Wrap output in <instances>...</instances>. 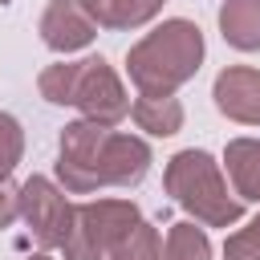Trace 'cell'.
Segmentation results:
<instances>
[{
  "label": "cell",
  "mask_w": 260,
  "mask_h": 260,
  "mask_svg": "<svg viewBox=\"0 0 260 260\" xmlns=\"http://www.w3.org/2000/svg\"><path fill=\"white\" fill-rule=\"evenodd\" d=\"M207 45L195 20L171 16L154 24L126 53V77L138 93H179L203 65Z\"/></svg>",
  "instance_id": "6da1fadb"
},
{
  "label": "cell",
  "mask_w": 260,
  "mask_h": 260,
  "mask_svg": "<svg viewBox=\"0 0 260 260\" xmlns=\"http://www.w3.org/2000/svg\"><path fill=\"white\" fill-rule=\"evenodd\" d=\"M162 187L199 228H236L244 219V203L232 195L223 167L199 146H187L167 158Z\"/></svg>",
  "instance_id": "7a4b0ae2"
},
{
  "label": "cell",
  "mask_w": 260,
  "mask_h": 260,
  "mask_svg": "<svg viewBox=\"0 0 260 260\" xmlns=\"http://www.w3.org/2000/svg\"><path fill=\"white\" fill-rule=\"evenodd\" d=\"M20 219L28 228V236L37 240L41 252H53L65 244V236L73 232V211L77 203H69V195L57 187V179L49 175H28L20 187Z\"/></svg>",
  "instance_id": "3957f363"
},
{
  "label": "cell",
  "mask_w": 260,
  "mask_h": 260,
  "mask_svg": "<svg viewBox=\"0 0 260 260\" xmlns=\"http://www.w3.org/2000/svg\"><path fill=\"white\" fill-rule=\"evenodd\" d=\"M73 110L85 122H98L114 130L130 114V93L118 77V69L106 57H81L77 61V85H73Z\"/></svg>",
  "instance_id": "277c9868"
},
{
  "label": "cell",
  "mask_w": 260,
  "mask_h": 260,
  "mask_svg": "<svg viewBox=\"0 0 260 260\" xmlns=\"http://www.w3.org/2000/svg\"><path fill=\"white\" fill-rule=\"evenodd\" d=\"M106 138V126L98 122H69L61 130V142H57V187L65 195H93L102 191V179H98V146Z\"/></svg>",
  "instance_id": "5b68a950"
},
{
  "label": "cell",
  "mask_w": 260,
  "mask_h": 260,
  "mask_svg": "<svg viewBox=\"0 0 260 260\" xmlns=\"http://www.w3.org/2000/svg\"><path fill=\"white\" fill-rule=\"evenodd\" d=\"M142 219L134 199H85L73 211V236H81L93 252L110 256V248Z\"/></svg>",
  "instance_id": "8992f818"
},
{
  "label": "cell",
  "mask_w": 260,
  "mask_h": 260,
  "mask_svg": "<svg viewBox=\"0 0 260 260\" xmlns=\"http://www.w3.org/2000/svg\"><path fill=\"white\" fill-rule=\"evenodd\" d=\"M150 146L146 138L138 134H126V130H106L102 146H98V179L102 187H138L146 175H150Z\"/></svg>",
  "instance_id": "52a82bcc"
},
{
  "label": "cell",
  "mask_w": 260,
  "mask_h": 260,
  "mask_svg": "<svg viewBox=\"0 0 260 260\" xmlns=\"http://www.w3.org/2000/svg\"><path fill=\"white\" fill-rule=\"evenodd\" d=\"M215 110L236 126H260V69L252 65H228L215 73L211 85Z\"/></svg>",
  "instance_id": "ba28073f"
},
{
  "label": "cell",
  "mask_w": 260,
  "mask_h": 260,
  "mask_svg": "<svg viewBox=\"0 0 260 260\" xmlns=\"http://www.w3.org/2000/svg\"><path fill=\"white\" fill-rule=\"evenodd\" d=\"M37 28H41V41H45L53 53H61V57L89 49L93 37H98V24L85 16L81 0H49Z\"/></svg>",
  "instance_id": "9c48e42d"
},
{
  "label": "cell",
  "mask_w": 260,
  "mask_h": 260,
  "mask_svg": "<svg viewBox=\"0 0 260 260\" xmlns=\"http://www.w3.org/2000/svg\"><path fill=\"white\" fill-rule=\"evenodd\" d=\"M219 167L240 203H260V138H232Z\"/></svg>",
  "instance_id": "30bf717a"
},
{
  "label": "cell",
  "mask_w": 260,
  "mask_h": 260,
  "mask_svg": "<svg viewBox=\"0 0 260 260\" xmlns=\"http://www.w3.org/2000/svg\"><path fill=\"white\" fill-rule=\"evenodd\" d=\"M130 118H134V126L142 130V134H150V138H171V134H179L183 130V102L175 98V93H138L134 102H130Z\"/></svg>",
  "instance_id": "8fae6325"
},
{
  "label": "cell",
  "mask_w": 260,
  "mask_h": 260,
  "mask_svg": "<svg viewBox=\"0 0 260 260\" xmlns=\"http://www.w3.org/2000/svg\"><path fill=\"white\" fill-rule=\"evenodd\" d=\"M215 20L236 53H260V0H223Z\"/></svg>",
  "instance_id": "7c38bea8"
},
{
  "label": "cell",
  "mask_w": 260,
  "mask_h": 260,
  "mask_svg": "<svg viewBox=\"0 0 260 260\" xmlns=\"http://www.w3.org/2000/svg\"><path fill=\"white\" fill-rule=\"evenodd\" d=\"M167 0H81L98 28H142L162 12Z\"/></svg>",
  "instance_id": "4fadbf2b"
},
{
  "label": "cell",
  "mask_w": 260,
  "mask_h": 260,
  "mask_svg": "<svg viewBox=\"0 0 260 260\" xmlns=\"http://www.w3.org/2000/svg\"><path fill=\"white\" fill-rule=\"evenodd\" d=\"M162 260H211L207 228H199L195 219L171 223L167 228V240H162Z\"/></svg>",
  "instance_id": "5bb4252c"
},
{
  "label": "cell",
  "mask_w": 260,
  "mask_h": 260,
  "mask_svg": "<svg viewBox=\"0 0 260 260\" xmlns=\"http://www.w3.org/2000/svg\"><path fill=\"white\" fill-rule=\"evenodd\" d=\"M106 260H162V236H158V228L146 223V219H138V223L110 248Z\"/></svg>",
  "instance_id": "9a60e30c"
},
{
  "label": "cell",
  "mask_w": 260,
  "mask_h": 260,
  "mask_svg": "<svg viewBox=\"0 0 260 260\" xmlns=\"http://www.w3.org/2000/svg\"><path fill=\"white\" fill-rule=\"evenodd\" d=\"M73 85H77V61H57L37 77V89L49 106H73Z\"/></svg>",
  "instance_id": "2e32d148"
},
{
  "label": "cell",
  "mask_w": 260,
  "mask_h": 260,
  "mask_svg": "<svg viewBox=\"0 0 260 260\" xmlns=\"http://www.w3.org/2000/svg\"><path fill=\"white\" fill-rule=\"evenodd\" d=\"M20 158H24V126L12 114L0 110V183L12 179V171L20 167Z\"/></svg>",
  "instance_id": "e0dca14e"
},
{
  "label": "cell",
  "mask_w": 260,
  "mask_h": 260,
  "mask_svg": "<svg viewBox=\"0 0 260 260\" xmlns=\"http://www.w3.org/2000/svg\"><path fill=\"white\" fill-rule=\"evenodd\" d=\"M223 260H260V215L248 219L244 228L228 232V240H223Z\"/></svg>",
  "instance_id": "ac0fdd59"
},
{
  "label": "cell",
  "mask_w": 260,
  "mask_h": 260,
  "mask_svg": "<svg viewBox=\"0 0 260 260\" xmlns=\"http://www.w3.org/2000/svg\"><path fill=\"white\" fill-rule=\"evenodd\" d=\"M20 219V191L12 183H0V232Z\"/></svg>",
  "instance_id": "d6986e66"
},
{
  "label": "cell",
  "mask_w": 260,
  "mask_h": 260,
  "mask_svg": "<svg viewBox=\"0 0 260 260\" xmlns=\"http://www.w3.org/2000/svg\"><path fill=\"white\" fill-rule=\"evenodd\" d=\"M24 260H53L49 252H32V256H24Z\"/></svg>",
  "instance_id": "ffe728a7"
}]
</instances>
